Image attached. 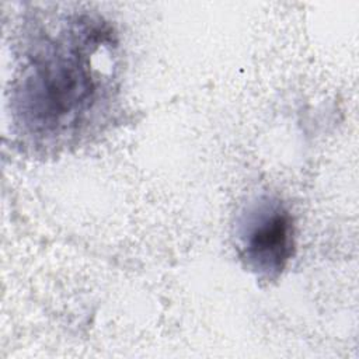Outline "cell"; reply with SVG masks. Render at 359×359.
<instances>
[{
    "label": "cell",
    "mask_w": 359,
    "mask_h": 359,
    "mask_svg": "<svg viewBox=\"0 0 359 359\" xmlns=\"http://www.w3.org/2000/svg\"><path fill=\"white\" fill-rule=\"evenodd\" d=\"M115 45L112 28L90 14L67 15L31 45L11 101L34 146H66L93 123L112 91L111 70L98 59Z\"/></svg>",
    "instance_id": "1"
},
{
    "label": "cell",
    "mask_w": 359,
    "mask_h": 359,
    "mask_svg": "<svg viewBox=\"0 0 359 359\" xmlns=\"http://www.w3.org/2000/svg\"><path fill=\"white\" fill-rule=\"evenodd\" d=\"M294 247L293 217L279 198L262 195L247 205L236 224V248L245 268L273 280L286 269Z\"/></svg>",
    "instance_id": "2"
}]
</instances>
